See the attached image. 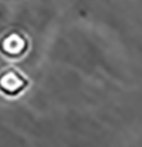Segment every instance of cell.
Wrapping results in <instances>:
<instances>
[{
	"mask_svg": "<svg viewBox=\"0 0 142 147\" xmlns=\"http://www.w3.org/2000/svg\"><path fill=\"white\" fill-rule=\"evenodd\" d=\"M27 86V80L21 72L8 68L0 74V91L7 95H17Z\"/></svg>",
	"mask_w": 142,
	"mask_h": 147,
	"instance_id": "cell-1",
	"label": "cell"
},
{
	"mask_svg": "<svg viewBox=\"0 0 142 147\" xmlns=\"http://www.w3.org/2000/svg\"><path fill=\"white\" fill-rule=\"evenodd\" d=\"M27 49V40L18 32L8 33L0 41V50L8 56H21Z\"/></svg>",
	"mask_w": 142,
	"mask_h": 147,
	"instance_id": "cell-2",
	"label": "cell"
}]
</instances>
